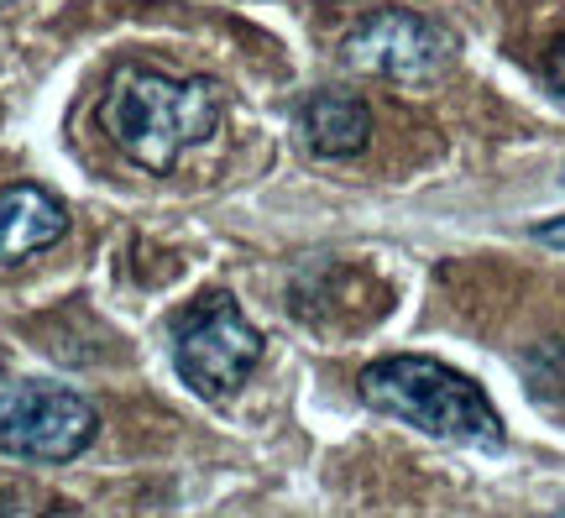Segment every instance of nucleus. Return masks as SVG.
I'll return each instance as SVG.
<instances>
[{
    "label": "nucleus",
    "instance_id": "obj_7",
    "mask_svg": "<svg viewBox=\"0 0 565 518\" xmlns=\"http://www.w3.org/2000/svg\"><path fill=\"white\" fill-rule=\"evenodd\" d=\"M303 141L320 158H356L366 141H372V110L356 95L320 89V95H309V105H303Z\"/></svg>",
    "mask_w": 565,
    "mask_h": 518
},
{
    "label": "nucleus",
    "instance_id": "obj_1",
    "mask_svg": "<svg viewBox=\"0 0 565 518\" xmlns=\"http://www.w3.org/2000/svg\"><path fill=\"white\" fill-rule=\"evenodd\" d=\"M221 116L225 89L215 80H173L147 63H121L100 101V126L147 173H168L183 147L210 141Z\"/></svg>",
    "mask_w": 565,
    "mask_h": 518
},
{
    "label": "nucleus",
    "instance_id": "obj_9",
    "mask_svg": "<svg viewBox=\"0 0 565 518\" xmlns=\"http://www.w3.org/2000/svg\"><path fill=\"white\" fill-rule=\"evenodd\" d=\"M534 241H540V246H555V252H565V215L540 220V225H534Z\"/></svg>",
    "mask_w": 565,
    "mask_h": 518
},
{
    "label": "nucleus",
    "instance_id": "obj_2",
    "mask_svg": "<svg viewBox=\"0 0 565 518\" xmlns=\"http://www.w3.org/2000/svg\"><path fill=\"white\" fill-rule=\"evenodd\" d=\"M356 393L366 399V409H377L387 419H404L408 430L445 440V445H482L498 451L508 440L503 419L492 409V399L482 393V382H471L466 372L445 367L435 357H383L372 361Z\"/></svg>",
    "mask_w": 565,
    "mask_h": 518
},
{
    "label": "nucleus",
    "instance_id": "obj_4",
    "mask_svg": "<svg viewBox=\"0 0 565 518\" xmlns=\"http://www.w3.org/2000/svg\"><path fill=\"white\" fill-rule=\"evenodd\" d=\"M95 435H100V414L74 388L0 378V451L6 456L63 466V461L84 456Z\"/></svg>",
    "mask_w": 565,
    "mask_h": 518
},
{
    "label": "nucleus",
    "instance_id": "obj_3",
    "mask_svg": "<svg viewBox=\"0 0 565 518\" xmlns=\"http://www.w3.org/2000/svg\"><path fill=\"white\" fill-rule=\"evenodd\" d=\"M263 361V330L225 288H210L173 325V367L200 399H231Z\"/></svg>",
    "mask_w": 565,
    "mask_h": 518
},
{
    "label": "nucleus",
    "instance_id": "obj_6",
    "mask_svg": "<svg viewBox=\"0 0 565 518\" xmlns=\"http://www.w3.org/2000/svg\"><path fill=\"white\" fill-rule=\"evenodd\" d=\"M63 231H68V210H63L58 194H47L42 183L0 189V267L58 246Z\"/></svg>",
    "mask_w": 565,
    "mask_h": 518
},
{
    "label": "nucleus",
    "instance_id": "obj_5",
    "mask_svg": "<svg viewBox=\"0 0 565 518\" xmlns=\"http://www.w3.org/2000/svg\"><path fill=\"white\" fill-rule=\"evenodd\" d=\"M456 53H461L456 32H445L440 21L419 17V11H398V6L362 17L341 42V59L356 74L387 84H435L456 63Z\"/></svg>",
    "mask_w": 565,
    "mask_h": 518
},
{
    "label": "nucleus",
    "instance_id": "obj_8",
    "mask_svg": "<svg viewBox=\"0 0 565 518\" xmlns=\"http://www.w3.org/2000/svg\"><path fill=\"white\" fill-rule=\"evenodd\" d=\"M545 84L555 101H565V32L550 42V53H545Z\"/></svg>",
    "mask_w": 565,
    "mask_h": 518
},
{
    "label": "nucleus",
    "instance_id": "obj_11",
    "mask_svg": "<svg viewBox=\"0 0 565 518\" xmlns=\"http://www.w3.org/2000/svg\"><path fill=\"white\" fill-rule=\"evenodd\" d=\"M561 183H565V168H561Z\"/></svg>",
    "mask_w": 565,
    "mask_h": 518
},
{
    "label": "nucleus",
    "instance_id": "obj_10",
    "mask_svg": "<svg viewBox=\"0 0 565 518\" xmlns=\"http://www.w3.org/2000/svg\"><path fill=\"white\" fill-rule=\"evenodd\" d=\"M0 6H17V0H0Z\"/></svg>",
    "mask_w": 565,
    "mask_h": 518
}]
</instances>
